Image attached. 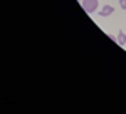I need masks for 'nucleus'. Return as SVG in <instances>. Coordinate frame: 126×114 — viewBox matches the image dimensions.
Wrapping results in <instances>:
<instances>
[{
  "instance_id": "f257e3e1",
  "label": "nucleus",
  "mask_w": 126,
  "mask_h": 114,
  "mask_svg": "<svg viewBox=\"0 0 126 114\" xmlns=\"http://www.w3.org/2000/svg\"><path fill=\"white\" fill-rule=\"evenodd\" d=\"M97 7H99V2H97V0H82V9L86 10L87 14L96 12Z\"/></svg>"
},
{
  "instance_id": "f03ea898",
  "label": "nucleus",
  "mask_w": 126,
  "mask_h": 114,
  "mask_svg": "<svg viewBox=\"0 0 126 114\" xmlns=\"http://www.w3.org/2000/svg\"><path fill=\"white\" fill-rule=\"evenodd\" d=\"M113 12H114V9H113L111 5H104L103 9L99 10V15H101V17H108V15H111Z\"/></svg>"
},
{
  "instance_id": "7ed1b4c3",
  "label": "nucleus",
  "mask_w": 126,
  "mask_h": 114,
  "mask_svg": "<svg viewBox=\"0 0 126 114\" xmlns=\"http://www.w3.org/2000/svg\"><path fill=\"white\" fill-rule=\"evenodd\" d=\"M118 44H119V45H125L126 44V35H125V32H121V30H119V34H118Z\"/></svg>"
},
{
  "instance_id": "20e7f679",
  "label": "nucleus",
  "mask_w": 126,
  "mask_h": 114,
  "mask_svg": "<svg viewBox=\"0 0 126 114\" xmlns=\"http://www.w3.org/2000/svg\"><path fill=\"white\" fill-rule=\"evenodd\" d=\"M119 7L121 9H126V0H119Z\"/></svg>"
}]
</instances>
